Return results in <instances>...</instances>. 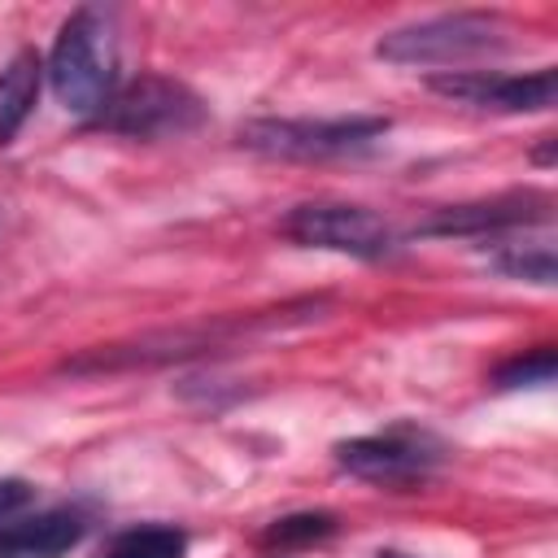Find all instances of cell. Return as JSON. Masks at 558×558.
<instances>
[{
  "label": "cell",
  "mask_w": 558,
  "mask_h": 558,
  "mask_svg": "<svg viewBox=\"0 0 558 558\" xmlns=\"http://www.w3.org/2000/svg\"><path fill=\"white\" fill-rule=\"evenodd\" d=\"M44 74L52 83V96L83 118H96L105 100L118 92V35H113V13L83 4L74 9L44 61Z\"/></svg>",
  "instance_id": "1"
},
{
  "label": "cell",
  "mask_w": 558,
  "mask_h": 558,
  "mask_svg": "<svg viewBox=\"0 0 558 558\" xmlns=\"http://www.w3.org/2000/svg\"><path fill=\"white\" fill-rule=\"evenodd\" d=\"M506 44H510V22L501 13L462 9L388 31L375 44V57L392 65H458L484 52H501Z\"/></svg>",
  "instance_id": "2"
},
{
  "label": "cell",
  "mask_w": 558,
  "mask_h": 558,
  "mask_svg": "<svg viewBox=\"0 0 558 558\" xmlns=\"http://www.w3.org/2000/svg\"><path fill=\"white\" fill-rule=\"evenodd\" d=\"M205 100L166 74H140L126 87H118L105 109L92 118L96 131L126 135V140H179L205 126Z\"/></svg>",
  "instance_id": "3"
},
{
  "label": "cell",
  "mask_w": 558,
  "mask_h": 558,
  "mask_svg": "<svg viewBox=\"0 0 558 558\" xmlns=\"http://www.w3.org/2000/svg\"><path fill=\"white\" fill-rule=\"evenodd\" d=\"M379 135H388V118L349 113V118H253L240 126L235 140L248 153L279 161H327V157L362 153Z\"/></svg>",
  "instance_id": "4"
},
{
  "label": "cell",
  "mask_w": 558,
  "mask_h": 558,
  "mask_svg": "<svg viewBox=\"0 0 558 558\" xmlns=\"http://www.w3.org/2000/svg\"><path fill=\"white\" fill-rule=\"evenodd\" d=\"M275 314H253V318H222V323H196V327H174V331H148L135 340L118 344H96L78 357L65 362V371L87 375V371H131V366H161V362H183L222 349L231 336H248L262 327H275Z\"/></svg>",
  "instance_id": "5"
},
{
  "label": "cell",
  "mask_w": 558,
  "mask_h": 558,
  "mask_svg": "<svg viewBox=\"0 0 558 558\" xmlns=\"http://www.w3.org/2000/svg\"><path fill=\"white\" fill-rule=\"evenodd\" d=\"M279 231L292 244L323 248V253H344V257H357V262H384V257H392L401 248V235L392 231V222H384L375 209L349 205V201L292 205L283 214Z\"/></svg>",
  "instance_id": "6"
},
{
  "label": "cell",
  "mask_w": 558,
  "mask_h": 558,
  "mask_svg": "<svg viewBox=\"0 0 558 558\" xmlns=\"http://www.w3.org/2000/svg\"><path fill=\"white\" fill-rule=\"evenodd\" d=\"M336 462L366 480V484H384V488H410L423 484L440 462H445V440L432 436L427 427L414 423H392L384 432L371 436H353L336 445Z\"/></svg>",
  "instance_id": "7"
},
{
  "label": "cell",
  "mask_w": 558,
  "mask_h": 558,
  "mask_svg": "<svg viewBox=\"0 0 558 558\" xmlns=\"http://www.w3.org/2000/svg\"><path fill=\"white\" fill-rule=\"evenodd\" d=\"M427 87L453 105H466V109H493V113H545V109H554V65H541L532 74L440 70L427 78Z\"/></svg>",
  "instance_id": "8"
},
{
  "label": "cell",
  "mask_w": 558,
  "mask_h": 558,
  "mask_svg": "<svg viewBox=\"0 0 558 558\" xmlns=\"http://www.w3.org/2000/svg\"><path fill=\"white\" fill-rule=\"evenodd\" d=\"M549 214H554V196L549 192L514 187V192L445 205L427 222H418V235H501V231H514V227L549 222Z\"/></svg>",
  "instance_id": "9"
},
{
  "label": "cell",
  "mask_w": 558,
  "mask_h": 558,
  "mask_svg": "<svg viewBox=\"0 0 558 558\" xmlns=\"http://www.w3.org/2000/svg\"><path fill=\"white\" fill-rule=\"evenodd\" d=\"M87 536L78 506H52L26 519H0V558H65Z\"/></svg>",
  "instance_id": "10"
},
{
  "label": "cell",
  "mask_w": 558,
  "mask_h": 558,
  "mask_svg": "<svg viewBox=\"0 0 558 558\" xmlns=\"http://www.w3.org/2000/svg\"><path fill=\"white\" fill-rule=\"evenodd\" d=\"M39 83H44V57L35 48H17L0 70V148L13 144L17 131L26 126L39 100Z\"/></svg>",
  "instance_id": "11"
},
{
  "label": "cell",
  "mask_w": 558,
  "mask_h": 558,
  "mask_svg": "<svg viewBox=\"0 0 558 558\" xmlns=\"http://www.w3.org/2000/svg\"><path fill=\"white\" fill-rule=\"evenodd\" d=\"M96 558H187V532L174 523H135L113 532Z\"/></svg>",
  "instance_id": "12"
},
{
  "label": "cell",
  "mask_w": 558,
  "mask_h": 558,
  "mask_svg": "<svg viewBox=\"0 0 558 558\" xmlns=\"http://www.w3.org/2000/svg\"><path fill=\"white\" fill-rule=\"evenodd\" d=\"M488 262H493L497 275L523 279V283H536V288H554V279H558V262H554L549 244H501Z\"/></svg>",
  "instance_id": "13"
},
{
  "label": "cell",
  "mask_w": 558,
  "mask_h": 558,
  "mask_svg": "<svg viewBox=\"0 0 558 558\" xmlns=\"http://www.w3.org/2000/svg\"><path fill=\"white\" fill-rule=\"evenodd\" d=\"M336 532V514L327 510H301V514H283L275 519L266 532H262V545L266 549H296V545H314V541H327Z\"/></svg>",
  "instance_id": "14"
},
{
  "label": "cell",
  "mask_w": 558,
  "mask_h": 558,
  "mask_svg": "<svg viewBox=\"0 0 558 558\" xmlns=\"http://www.w3.org/2000/svg\"><path fill=\"white\" fill-rule=\"evenodd\" d=\"M554 366H558L554 349H549V344H536V349H527V353L501 362L497 375H493V384H497V388H536V384H549V379H554Z\"/></svg>",
  "instance_id": "15"
},
{
  "label": "cell",
  "mask_w": 558,
  "mask_h": 558,
  "mask_svg": "<svg viewBox=\"0 0 558 558\" xmlns=\"http://www.w3.org/2000/svg\"><path fill=\"white\" fill-rule=\"evenodd\" d=\"M31 501V484L26 480H0V519L17 514Z\"/></svg>",
  "instance_id": "16"
},
{
  "label": "cell",
  "mask_w": 558,
  "mask_h": 558,
  "mask_svg": "<svg viewBox=\"0 0 558 558\" xmlns=\"http://www.w3.org/2000/svg\"><path fill=\"white\" fill-rule=\"evenodd\" d=\"M375 558H410V554H397V549H379Z\"/></svg>",
  "instance_id": "17"
}]
</instances>
